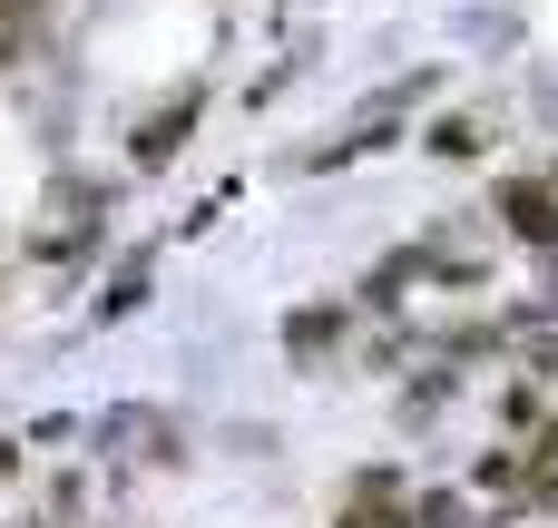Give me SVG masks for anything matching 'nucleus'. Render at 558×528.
I'll use <instances>...</instances> for the list:
<instances>
[{
	"label": "nucleus",
	"mask_w": 558,
	"mask_h": 528,
	"mask_svg": "<svg viewBox=\"0 0 558 528\" xmlns=\"http://www.w3.org/2000/svg\"><path fill=\"white\" fill-rule=\"evenodd\" d=\"M510 225H520V235H549V225H558L549 196H539V186H510Z\"/></svg>",
	"instance_id": "nucleus-1"
},
{
	"label": "nucleus",
	"mask_w": 558,
	"mask_h": 528,
	"mask_svg": "<svg viewBox=\"0 0 558 528\" xmlns=\"http://www.w3.org/2000/svg\"><path fill=\"white\" fill-rule=\"evenodd\" d=\"M20 20H39V0H0V29H20Z\"/></svg>",
	"instance_id": "nucleus-2"
}]
</instances>
